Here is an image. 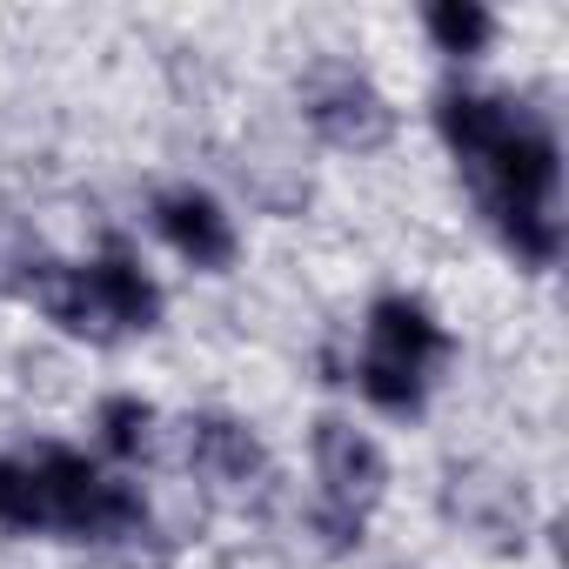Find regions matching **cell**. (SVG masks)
<instances>
[{
  "mask_svg": "<svg viewBox=\"0 0 569 569\" xmlns=\"http://www.w3.org/2000/svg\"><path fill=\"white\" fill-rule=\"evenodd\" d=\"M436 134L449 154L469 168V188L502 234V248L529 268H556L562 254V221H556V181H562V148L556 128L482 88H442L436 94Z\"/></svg>",
  "mask_w": 569,
  "mask_h": 569,
  "instance_id": "6da1fadb",
  "label": "cell"
},
{
  "mask_svg": "<svg viewBox=\"0 0 569 569\" xmlns=\"http://www.w3.org/2000/svg\"><path fill=\"white\" fill-rule=\"evenodd\" d=\"M34 476H41V496H48V522L81 536V542H128L148 529V502L134 482H114L101 476L88 456L74 449H41L34 456Z\"/></svg>",
  "mask_w": 569,
  "mask_h": 569,
  "instance_id": "7a4b0ae2",
  "label": "cell"
},
{
  "mask_svg": "<svg viewBox=\"0 0 569 569\" xmlns=\"http://www.w3.org/2000/svg\"><path fill=\"white\" fill-rule=\"evenodd\" d=\"M302 114L309 128L342 148V154H376L396 141V108L382 101V88L369 74H356L349 61H322L302 74Z\"/></svg>",
  "mask_w": 569,
  "mask_h": 569,
  "instance_id": "3957f363",
  "label": "cell"
},
{
  "mask_svg": "<svg viewBox=\"0 0 569 569\" xmlns=\"http://www.w3.org/2000/svg\"><path fill=\"white\" fill-rule=\"evenodd\" d=\"M316 476H322V509L336 516H369L389 489V456L342 416H322L316 422Z\"/></svg>",
  "mask_w": 569,
  "mask_h": 569,
  "instance_id": "277c9868",
  "label": "cell"
},
{
  "mask_svg": "<svg viewBox=\"0 0 569 569\" xmlns=\"http://www.w3.org/2000/svg\"><path fill=\"white\" fill-rule=\"evenodd\" d=\"M154 228H161V241H168L188 268H201V274H228L234 254H241L234 221H228L221 201H214L208 188H194V181L154 194Z\"/></svg>",
  "mask_w": 569,
  "mask_h": 569,
  "instance_id": "5b68a950",
  "label": "cell"
},
{
  "mask_svg": "<svg viewBox=\"0 0 569 569\" xmlns=\"http://www.w3.org/2000/svg\"><path fill=\"white\" fill-rule=\"evenodd\" d=\"M449 349H456V342H449V329L429 316V302H416V296H376V302H369V349H362L369 362L429 382V369H436Z\"/></svg>",
  "mask_w": 569,
  "mask_h": 569,
  "instance_id": "8992f818",
  "label": "cell"
},
{
  "mask_svg": "<svg viewBox=\"0 0 569 569\" xmlns=\"http://www.w3.org/2000/svg\"><path fill=\"white\" fill-rule=\"evenodd\" d=\"M188 462H194V476L208 482V489H221V496H248V489H261V476H268V449L254 442V429L248 422H234V416H188Z\"/></svg>",
  "mask_w": 569,
  "mask_h": 569,
  "instance_id": "52a82bcc",
  "label": "cell"
},
{
  "mask_svg": "<svg viewBox=\"0 0 569 569\" xmlns=\"http://www.w3.org/2000/svg\"><path fill=\"white\" fill-rule=\"evenodd\" d=\"M34 309H41L61 336H74V342H94V349L121 342V329H114V322H108V309H101L94 274H88V268H74V261H48V274L34 281Z\"/></svg>",
  "mask_w": 569,
  "mask_h": 569,
  "instance_id": "ba28073f",
  "label": "cell"
},
{
  "mask_svg": "<svg viewBox=\"0 0 569 569\" xmlns=\"http://www.w3.org/2000/svg\"><path fill=\"white\" fill-rule=\"evenodd\" d=\"M88 274H94L101 309H108V322H114L121 336H148V329H161V289H154V274L128 254V241H108L101 261H88Z\"/></svg>",
  "mask_w": 569,
  "mask_h": 569,
  "instance_id": "9c48e42d",
  "label": "cell"
},
{
  "mask_svg": "<svg viewBox=\"0 0 569 569\" xmlns=\"http://www.w3.org/2000/svg\"><path fill=\"white\" fill-rule=\"evenodd\" d=\"M48 241L34 234L28 214L14 208H0V296H14V302H34V281L48 274Z\"/></svg>",
  "mask_w": 569,
  "mask_h": 569,
  "instance_id": "30bf717a",
  "label": "cell"
},
{
  "mask_svg": "<svg viewBox=\"0 0 569 569\" xmlns=\"http://www.w3.org/2000/svg\"><path fill=\"white\" fill-rule=\"evenodd\" d=\"M422 28H429V41H436L442 54H456V61H469V54H482V48L496 41V14L476 8V0H436V8H422Z\"/></svg>",
  "mask_w": 569,
  "mask_h": 569,
  "instance_id": "8fae6325",
  "label": "cell"
},
{
  "mask_svg": "<svg viewBox=\"0 0 569 569\" xmlns=\"http://www.w3.org/2000/svg\"><path fill=\"white\" fill-rule=\"evenodd\" d=\"M94 429H101V449L121 456V462H141L154 449V409L141 396H108L94 409Z\"/></svg>",
  "mask_w": 569,
  "mask_h": 569,
  "instance_id": "7c38bea8",
  "label": "cell"
},
{
  "mask_svg": "<svg viewBox=\"0 0 569 569\" xmlns=\"http://www.w3.org/2000/svg\"><path fill=\"white\" fill-rule=\"evenodd\" d=\"M0 529H14V536H34V529H48V496H41V476H34V462L0 456Z\"/></svg>",
  "mask_w": 569,
  "mask_h": 569,
  "instance_id": "4fadbf2b",
  "label": "cell"
}]
</instances>
